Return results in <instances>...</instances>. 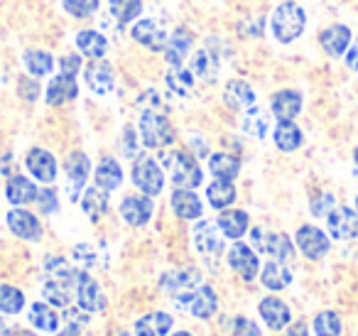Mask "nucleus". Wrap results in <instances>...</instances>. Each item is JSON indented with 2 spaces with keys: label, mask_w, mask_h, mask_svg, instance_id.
<instances>
[{
  "label": "nucleus",
  "mask_w": 358,
  "mask_h": 336,
  "mask_svg": "<svg viewBox=\"0 0 358 336\" xmlns=\"http://www.w3.org/2000/svg\"><path fill=\"white\" fill-rule=\"evenodd\" d=\"M159 164L162 169H167L169 179L177 189H196L204 182V169L199 164V158H194L189 150H162Z\"/></svg>",
  "instance_id": "f257e3e1"
},
{
  "label": "nucleus",
  "mask_w": 358,
  "mask_h": 336,
  "mask_svg": "<svg viewBox=\"0 0 358 336\" xmlns=\"http://www.w3.org/2000/svg\"><path fill=\"white\" fill-rule=\"evenodd\" d=\"M307 30V10L294 0H285L270 15V35L278 45H292Z\"/></svg>",
  "instance_id": "f03ea898"
},
{
  "label": "nucleus",
  "mask_w": 358,
  "mask_h": 336,
  "mask_svg": "<svg viewBox=\"0 0 358 336\" xmlns=\"http://www.w3.org/2000/svg\"><path fill=\"white\" fill-rule=\"evenodd\" d=\"M138 135L148 150H164L177 143V128L162 111H143L138 120Z\"/></svg>",
  "instance_id": "7ed1b4c3"
},
{
  "label": "nucleus",
  "mask_w": 358,
  "mask_h": 336,
  "mask_svg": "<svg viewBox=\"0 0 358 336\" xmlns=\"http://www.w3.org/2000/svg\"><path fill=\"white\" fill-rule=\"evenodd\" d=\"M133 184L140 189V194H148V197H159L164 189V169L162 164L157 162L150 155H138L133 160Z\"/></svg>",
  "instance_id": "20e7f679"
},
{
  "label": "nucleus",
  "mask_w": 358,
  "mask_h": 336,
  "mask_svg": "<svg viewBox=\"0 0 358 336\" xmlns=\"http://www.w3.org/2000/svg\"><path fill=\"white\" fill-rule=\"evenodd\" d=\"M174 300H177L179 309L196 316V319H211L219 309V295L211 285H199L194 290L185 292V295H177Z\"/></svg>",
  "instance_id": "39448f33"
},
{
  "label": "nucleus",
  "mask_w": 358,
  "mask_h": 336,
  "mask_svg": "<svg viewBox=\"0 0 358 336\" xmlns=\"http://www.w3.org/2000/svg\"><path fill=\"white\" fill-rule=\"evenodd\" d=\"M192 241H194L196 253L204 258H219L226 251V236L221 233L219 223L211 218H199L192 226Z\"/></svg>",
  "instance_id": "423d86ee"
},
{
  "label": "nucleus",
  "mask_w": 358,
  "mask_h": 336,
  "mask_svg": "<svg viewBox=\"0 0 358 336\" xmlns=\"http://www.w3.org/2000/svg\"><path fill=\"white\" fill-rule=\"evenodd\" d=\"M250 238H253V251L265 253V255L275 258V260H285L289 262L294 258V241L287 236V233H265L263 228H250Z\"/></svg>",
  "instance_id": "0eeeda50"
},
{
  "label": "nucleus",
  "mask_w": 358,
  "mask_h": 336,
  "mask_svg": "<svg viewBox=\"0 0 358 336\" xmlns=\"http://www.w3.org/2000/svg\"><path fill=\"white\" fill-rule=\"evenodd\" d=\"M130 40H133L135 45L145 47L148 52L159 55V52L164 50V45H167L169 32L157 18H140V20H135L133 25H130Z\"/></svg>",
  "instance_id": "6e6552de"
},
{
  "label": "nucleus",
  "mask_w": 358,
  "mask_h": 336,
  "mask_svg": "<svg viewBox=\"0 0 358 336\" xmlns=\"http://www.w3.org/2000/svg\"><path fill=\"white\" fill-rule=\"evenodd\" d=\"M64 174H66V194L71 202H79L81 192L86 189V182L91 177V160L81 150H71L64 160Z\"/></svg>",
  "instance_id": "1a4fd4ad"
},
{
  "label": "nucleus",
  "mask_w": 358,
  "mask_h": 336,
  "mask_svg": "<svg viewBox=\"0 0 358 336\" xmlns=\"http://www.w3.org/2000/svg\"><path fill=\"white\" fill-rule=\"evenodd\" d=\"M294 246L299 248V253H302L307 260H322V258L331 251V236H327L319 226L304 223V226H299L297 233H294Z\"/></svg>",
  "instance_id": "9d476101"
},
{
  "label": "nucleus",
  "mask_w": 358,
  "mask_h": 336,
  "mask_svg": "<svg viewBox=\"0 0 358 336\" xmlns=\"http://www.w3.org/2000/svg\"><path fill=\"white\" fill-rule=\"evenodd\" d=\"M226 260H229L231 270L245 282H253L260 272V260H258V253L253 251V246L243 241H236L234 246L226 251Z\"/></svg>",
  "instance_id": "9b49d317"
},
{
  "label": "nucleus",
  "mask_w": 358,
  "mask_h": 336,
  "mask_svg": "<svg viewBox=\"0 0 358 336\" xmlns=\"http://www.w3.org/2000/svg\"><path fill=\"white\" fill-rule=\"evenodd\" d=\"M6 221H8V231H10L15 238H20V241H30V243L42 241V233H45L42 221L32 211H27L25 206L10 209Z\"/></svg>",
  "instance_id": "f8f14e48"
},
{
  "label": "nucleus",
  "mask_w": 358,
  "mask_h": 336,
  "mask_svg": "<svg viewBox=\"0 0 358 336\" xmlns=\"http://www.w3.org/2000/svg\"><path fill=\"white\" fill-rule=\"evenodd\" d=\"M74 297L84 312H103L106 309V295L101 292V285L89 275L86 270H76V285Z\"/></svg>",
  "instance_id": "ddd939ff"
},
{
  "label": "nucleus",
  "mask_w": 358,
  "mask_h": 336,
  "mask_svg": "<svg viewBox=\"0 0 358 336\" xmlns=\"http://www.w3.org/2000/svg\"><path fill=\"white\" fill-rule=\"evenodd\" d=\"M194 50V35L189 27H177L174 32H169V40L162 50V59L167 66H185V62L192 57Z\"/></svg>",
  "instance_id": "4468645a"
},
{
  "label": "nucleus",
  "mask_w": 358,
  "mask_h": 336,
  "mask_svg": "<svg viewBox=\"0 0 358 336\" xmlns=\"http://www.w3.org/2000/svg\"><path fill=\"white\" fill-rule=\"evenodd\" d=\"M25 167L32 174V179L42 184H52L59 174V162L57 158L45 148H30L25 155Z\"/></svg>",
  "instance_id": "2eb2a0df"
},
{
  "label": "nucleus",
  "mask_w": 358,
  "mask_h": 336,
  "mask_svg": "<svg viewBox=\"0 0 358 336\" xmlns=\"http://www.w3.org/2000/svg\"><path fill=\"white\" fill-rule=\"evenodd\" d=\"M118 211L128 226L140 228V226H145V223H150V218H152L155 202L148 194H128V197H123V202H120Z\"/></svg>",
  "instance_id": "dca6fc26"
},
{
  "label": "nucleus",
  "mask_w": 358,
  "mask_h": 336,
  "mask_svg": "<svg viewBox=\"0 0 358 336\" xmlns=\"http://www.w3.org/2000/svg\"><path fill=\"white\" fill-rule=\"evenodd\" d=\"M84 81L94 96H108L115 86V69L106 59H91L84 66Z\"/></svg>",
  "instance_id": "f3484780"
},
{
  "label": "nucleus",
  "mask_w": 358,
  "mask_h": 336,
  "mask_svg": "<svg viewBox=\"0 0 358 336\" xmlns=\"http://www.w3.org/2000/svg\"><path fill=\"white\" fill-rule=\"evenodd\" d=\"M329 236L334 241H353L358 236V214L351 206H334L327 216Z\"/></svg>",
  "instance_id": "a211bd4d"
},
{
  "label": "nucleus",
  "mask_w": 358,
  "mask_h": 336,
  "mask_svg": "<svg viewBox=\"0 0 358 336\" xmlns=\"http://www.w3.org/2000/svg\"><path fill=\"white\" fill-rule=\"evenodd\" d=\"M199 285H201L199 267H174V270H167L159 277V290L172 297L185 295V292L194 290V287H199Z\"/></svg>",
  "instance_id": "6ab92c4d"
},
{
  "label": "nucleus",
  "mask_w": 358,
  "mask_h": 336,
  "mask_svg": "<svg viewBox=\"0 0 358 336\" xmlns=\"http://www.w3.org/2000/svg\"><path fill=\"white\" fill-rule=\"evenodd\" d=\"M353 42V32L348 25H341V22H334V25L324 27L319 32V47L327 57L331 59H338V57L346 55V50Z\"/></svg>",
  "instance_id": "aec40b11"
},
{
  "label": "nucleus",
  "mask_w": 358,
  "mask_h": 336,
  "mask_svg": "<svg viewBox=\"0 0 358 336\" xmlns=\"http://www.w3.org/2000/svg\"><path fill=\"white\" fill-rule=\"evenodd\" d=\"M79 96V81L74 76H66V74H57L50 79L45 89V104L50 108H59V106H66Z\"/></svg>",
  "instance_id": "412c9836"
},
{
  "label": "nucleus",
  "mask_w": 358,
  "mask_h": 336,
  "mask_svg": "<svg viewBox=\"0 0 358 336\" xmlns=\"http://www.w3.org/2000/svg\"><path fill=\"white\" fill-rule=\"evenodd\" d=\"M169 206H172L174 216L182 221H199L204 214V202L194 189H174L169 197Z\"/></svg>",
  "instance_id": "4be33fe9"
},
{
  "label": "nucleus",
  "mask_w": 358,
  "mask_h": 336,
  "mask_svg": "<svg viewBox=\"0 0 358 336\" xmlns=\"http://www.w3.org/2000/svg\"><path fill=\"white\" fill-rule=\"evenodd\" d=\"M74 285H76V272L74 277H45V282H42V297H45L47 304H55L59 309H64L74 300Z\"/></svg>",
  "instance_id": "5701e85b"
},
{
  "label": "nucleus",
  "mask_w": 358,
  "mask_h": 336,
  "mask_svg": "<svg viewBox=\"0 0 358 336\" xmlns=\"http://www.w3.org/2000/svg\"><path fill=\"white\" fill-rule=\"evenodd\" d=\"M302 94L297 89H280L270 96V113L278 120H294L302 113Z\"/></svg>",
  "instance_id": "b1692460"
},
{
  "label": "nucleus",
  "mask_w": 358,
  "mask_h": 336,
  "mask_svg": "<svg viewBox=\"0 0 358 336\" xmlns=\"http://www.w3.org/2000/svg\"><path fill=\"white\" fill-rule=\"evenodd\" d=\"M76 50H79L81 57L86 59H106L108 55V37H106L103 30H94V27H86V30H79L74 37Z\"/></svg>",
  "instance_id": "393cba45"
},
{
  "label": "nucleus",
  "mask_w": 358,
  "mask_h": 336,
  "mask_svg": "<svg viewBox=\"0 0 358 336\" xmlns=\"http://www.w3.org/2000/svg\"><path fill=\"white\" fill-rule=\"evenodd\" d=\"M221 99H224V104L229 106L234 113H243L250 106H255V89L245 79H231V81H226Z\"/></svg>",
  "instance_id": "a878e982"
},
{
  "label": "nucleus",
  "mask_w": 358,
  "mask_h": 336,
  "mask_svg": "<svg viewBox=\"0 0 358 336\" xmlns=\"http://www.w3.org/2000/svg\"><path fill=\"white\" fill-rule=\"evenodd\" d=\"M294 280V270L289 267V262L285 260H275L270 258L263 267H260V282L263 287H268L270 292H280L285 287H289Z\"/></svg>",
  "instance_id": "bb28decb"
},
{
  "label": "nucleus",
  "mask_w": 358,
  "mask_h": 336,
  "mask_svg": "<svg viewBox=\"0 0 358 336\" xmlns=\"http://www.w3.org/2000/svg\"><path fill=\"white\" fill-rule=\"evenodd\" d=\"M37 192L40 187L35 179L25 177V174H10L6 182V199L13 206H27V204L37 202Z\"/></svg>",
  "instance_id": "cd10ccee"
},
{
  "label": "nucleus",
  "mask_w": 358,
  "mask_h": 336,
  "mask_svg": "<svg viewBox=\"0 0 358 336\" xmlns=\"http://www.w3.org/2000/svg\"><path fill=\"white\" fill-rule=\"evenodd\" d=\"M216 223H219L221 233L226 238H231V241H241L250 231V216L243 209H224V211H219Z\"/></svg>",
  "instance_id": "c85d7f7f"
},
{
  "label": "nucleus",
  "mask_w": 358,
  "mask_h": 336,
  "mask_svg": "<svg viewBox=\"0 0 358 336\" xmlns=\"http://www.w3.org/2000/svg\"><path fill=\"white\" fill-rule=\"evenodd\" d=\"M22 66L30 76L35 79H47V76L55 71L57 59L50 50H42V47H30V50L22 52Z\"/></svg>",
  "instance_id": "c756f323"
},
{
  "label": "nucleus",
  "mask_w": 358,
  "mask_h": 336,
  "mask_svg": "<svg viewBox=\"0 0 358 336\" xmlns=\"http://www.w3.org/2000/svg\"><path fill=\"white\" fill-rule=\"evenodd\" d=\"M258 312H260V316H263L265 324H268V329H273V331L285 329V326L289 324V319H292V314H289V307L275 295L263 297V300H260V304H258Z\"/></svg>",
  "instance_id": "7c9ffc66"
},
{
  "label": "nucleus",
  "mask_w": 358,
  "mask_h": 336,
  "mask_svg": "<svg viewBox=\"0 0 358 336\" xmlns=\"http://www.w3.org/2000/svg\"><path fill=\"white\" fill-rule=\"evenodd\" d=\"M219 66H221L219 55H214L209 47H201V50H196L194 55H192V59H189L192 74L196 76V81H204V84H211V81H216Z\"/></svg>",
  "instance_id": "2f4dec72"
},
{
  "label": "nucleus",
  "mask_w": 358,
  "mask_h": 336,
  "mask_svg": "<svg viewBox=\"0 0 358 336\" xmlns=\"http://www.w3.org/2000/svg\"><path fill=\"white\" fill-rule=\"evenodd\" d=\"M94 184L106 192H115V189L123 184V167L115 158H101L99 164L94 169Z\"/></svg>",
  "instance_id": "473e14b6"
},
{
  "label": "nucleus",
  "mask_w": 358,
  "mask_h": 336,
  "mask_svg": "<svg viewBox=\"0 0 358 336\" xmlns=\"http://www.w3.org/2000/svg\"><path fill=\"white\" fill-rule=\"evenodd\" d=\"M174 326V319L167 312H148L135 321V334L138 336H167Z\"/></svg>",
  "instance_id": "72a5a7b5"
},
{
  "label": "nucleus",
  "mask_w": 358,
  "mask_h": 336,
  "mask_svg": "<svg viewBox=\"0 0 358 336\" xmlns=\"http://www.w3.org/2000/svg\"><path fill=\"white\" fill-rule=\"evenodd\" d=\"M273 140H275V148L282 150V153H294V150L302 148V128H299L294 120H278L273 130Z\"/></svg>",
  "instance_id": "f704fd0d"
},
{
  "label": "nucleus",
  "mask_w": 358,
  "mask_h": 336,
  "mask_svg": "<svg viewBox=\"0 0 358 336\" xmlns=\"http://www.w3.org/2000/svg\"><path fill=\"white\" fill-rule=\"evenodd\" d=\"M108 194L110 192H106V189H101V187H86L84 189V194H81V209H84V214L91 218V221H99V218H103L106 214H108V206H110V202H108Z\"/></svg>",
  "instance_id": "c9c22d12"
},
{
  "label": "nucleus",
  "mask_w": 358,
  "mask_h": 336,
  "mask_svg": "<svg viewBox=\"0 0 358 336\" xmlns=\"http://www.w3.org/2000/svg\"><path fill=\"white\" fill-rule=\"evenodd\" d=\"M164 84H167L169 94L179 96V99H187V96L194 94L196 76L192 74V69H185V66H169L167 76H164Z\"/></svg>",
  "instance_id": "e433bc0d"
},
{
  "label": "nucleus",
  "mask_w": 358,
  "mask_h": 336,
  "mask_svg": "<svg viewBox=\"0 0 358 336\" xmlns=\"http://www.w3.org/2000/svg\"><path fill=\"white\" fill-rule=\"evenodd\" d=\"M209 172L214 174V179H229V182H234L241 174V160L234 153H211Z\"/></svg>",
  "instance_id": "4c0bfd02"
},
{
  "label": "nucleus",
  "mask_w": 358,
  "mask_h": 336,
  "mask_svg": "<svg viewBox=\"0 0 358 336\" xmlns=\"http://www.w3.org/2000/svg\"><path fill=\"white\" fill-rule=\"evenodd\" d=\"M236 197H238V192H236L234 182H229V179H214L206 187V199H209V204L216 211H224V209L234 206Z\"/></svg>",
  "instance_id": "58836bf2"
},
{
  "label": "nucleus",
  "mask_w": 358,
  "mask_h": 336,
  "mask_svg": "<svg viewBox=\"0 0 358 336\" xmlns=\"http://www.w3.org/2000/svg\"><path fill=\"white\" fill-rule=\"evenodd\" d=\"M108 10L120 27H128L143 15V0H108Z\"/></svg>",
  "instance_id": "ea45409f"
},
{
  "label": "nucleus",
  "mask_w": 358,
  "mask_h": 336,
  "mask_svg": "<svg viewBox=\"0 0 358 336\" xmlns=\"http://www.w3.org/2000/svg\"><path fill=\"white\" fill-rule=\"evenodd\" d=\"M268 128H270V118L263 108L258 106H250L248 111H243V118H241V130L250 138H258L263 140L268 135Z\"/></svg>",
  "instance_id": "a19ab883"
},
{
  "label": "nucleus",
  "mask_w": 358,
  "mask_h": 336,
  "mask_svg": "<svg viewBox=\"0 0 358 336\" xmlns=\"http://www.w3.org/2000/svg\"><path fill=\"white\" fill-rule=\"evenodd\" d=\"M27 319H30V324L40 331H57L59 329V316H57V312L52 309L47 302H35V304L30 307Z\"/></svg>",
  "instance_id": "79ce46f5"
},
{
  "label": "nucleus",
  "mask_w": 358,
  "mask_h": 336,
  "mask_svg": "<svg viewBox=\"0 0 358 336\" xmlns=\"http://www.w3.org/2000/svg\"><path fill=\"white\" fill-rule=\"evenodd\" d=\"M101 0H62V10L71 20H89L99 13Z\"/></svg>",
  "instance_id": "37998d69"
},
{
  "label": "nucleus",
  "mask_w": 358,
  "mask_h": 336,
  "mask_svg": "<svg viewBox=\"0 0 358 336\" xmlns=\"http://www.w3.org/2000/svg\"><path fill=\"white\" fill-rule=\"evenodd\" d=\"M25 307V292L15 285H0V312L3 314H17Z\"/></svg>",
  "instance_id": "c03bdc74"
},
{
  "label": "nucleus",
  "mask_w": 358,
  "mask_h": 336,
  "mask_svg": "<svg viewBox=\"0 0 358 336\" xmlns=\"http://www.w3.org/2000/svg\"><path fill=\"white\" fill-rule=\"evenodd\" d=\"M341 316L336 312L327 309L314 316V334L317 336H341Z\"/></svg>",
  "instance_id": "a18cd8bd"
},
{
  "label": "nucleus",
  "mask_w": 358,
  "mask_h": 336,
  "mask_svg": "<svg viewBox=\"0 0 358 336\" xmlns=\"http://www.w3.org/2000/svg\"><path fill=\"white\" fill-rule=\"evenodd\" d=\"M118 148H120V155L128 160H135L140 155V135L133 125H125L123 133L118 138Z\"/></svg>",
  "instance_id": "49530a36"
},
{
  "label": "nucleus",
  "mask_w": 358,
  "mask_h": 336,
  "mask_svg": "<svg viewBox=\"0 0 358 336\" xmlns=\"http://www.w3.org/2000/svg\"><path fill=\"white\" fill-rule=\"evenodd\" d=\"M37 206H40L42 216H52L59 211V192L55 187H42L37 192Z\"/></svg>",
  "instance_id": "de8ad7c7"
},
{
  "label": "nucleus",
  "mask_w": 358,
  "mask_h": 336,
  "mask_svg": "<svg viewBox=\"0 0 358 336\" xmlns=\"http://www.w3.org/2000/svg\"><path fill=\"white\" fill-rule=\"evenodd\" d=\"M17 94H20V99L27 101V104H35L42 94L40 79H35V76H30V74H22L20 79H17Z\"/></svg>",
  "instance_id": "09e8293b"
},
{
  "label": "nucleus",
  "mask_w": 358,
  "mask_h": 336,
  "mask_svg": "<svg viewBox=\"0 0 358 336\" xmlns=\"http://www.w3.org/2000/svg\"><path fill=\"white\" fill-rule=\"evenodd\" d=\"M334 206H336V197L331 192H317V197L309 204V214L314 218H327Z\"/></svg>",
  "instance_id": "8fccbe9b"
},
{
  "label": "nucleus",
  "mask_w": 358,
  "mask_h": 336,
  "mask_svg": "<svg viewBox=\"0 0 358 336\" xmlns=\"http://www.w3.org/2000/svg\"><path fill=\"white\" fill-rule=\"evenodd\" d=\"M57 66H59V74H66V76H79L81 69H84V57L79 55V52H66V55L59 57V62H57Z\"/></svg>",
  "instance_id": "3c124183"
},
{
  "label": "nucleus",
  "mask_w": 358,
  "mask_h": 336,
  "mask_svg": "<svg viewBox=\"0 0 358 336\" xmlns=\"http://www.w3.org/2000/svg\"><path fill=\"white\" fill-rule=\"evenodd\" d=\"M138 106L143 111H162V113H167V104H164V99L155 89L143 91V94L138 96Z\"/></svg>",
  "instance_id": "603ef678"
},
{
  "label": "nucleus",
  "mask_w": 358,
  "mask_h": 336,
  "mask_svg": "<svg viewBox=\"0 0 358 336\" xmlns=\"http://www.w3.org/2000/svg\"><path fill=\"white\" fill-rule=\"evenodd\" d=\"M62 321H64L66 326H76V329H84L86 324H89V312H84L81 307H64L62 309Z\"/></svg>",
  "instance_id": "864d4df0"
},
{
  "label": "nucleus",
  "mask_w": 358,
  "mask_h": 336,
  "mask_svg": "<svg viewBox=\"0 0 358 336\" xmlns=\"http://www.w3.org/2000/svg\"><path fill=\"white\" fill-rule=\"evenodd\" d=\"M231 334L234 336H260V329L253 319H248V316H236V319L231 321Z\"/></svg>",
  "instance_id": "5fc2aeb1"
},
{
  "label": "nucleus",
  "mask_w": 358,
  "mask_h": 336,
  "mask_svg": "<svg viewBox=\"0 0 358 336\" xmlns=\"http://www.w3.org/2000/svg\"><path fill=\"white\" fill-rule=\"evenodd\" d=\"M74 258L84 267H94V262H96V253L91 251V246H86V243H79V246H74Z\"/></svg>",
  "instance_id": "6e6d98bb"
},
{
  "label": "nucleus",
  "mask_w": 358,
  "mask_h": 336,
  "mask_svg": "<svg viewBox=\"0 0 358 336\" xmlns=\"http://www.w3.org/2000/svg\"><path fill=\"white\" fill-rule=\"evenodd\" d=\"M343 62H346L348 69L356 71V74H358V37L351 42V47L346 50V55H343Z\"/></svg>",
  "instance_id": "4d7b16f0"
},
{
  "label": "nucleus",
  "mask_w": 358,
  "mask_h": 336,
  "mask_svg": "<svg viewBox=\"0 0 358 336\" xmlns=\"http://www.w3.org/2000/svg\"><path fill=\"white\" fill-rule=\"evenodd\" d=\"M194 158H209V145H206V140L201 138H192V150H189Z\"/></svg>",
  "instance_id": "13d9d810"
},
{
  "label": "nucleus",
  "mask_w": 358,
  "mask_h": 336,
  "mask_svg": "<svg viewBox=\"0 0 358 336\" xmlns=\"http://www.w3.org/2000/svg\"><path fill=\"white\" fill-rule=\"evenodd\" d=\"M285 336H309V331H307V326L302 324V321H297V324H292L287 329V334Z\"/></svg>",
  "instance_id": "bf43d9fd"
},
{
  "label": "nucleus",
  "mask_w": 358,
  "mask_h": 336,
  "mask_svg": "<svg viewBox=\"0 0 358 336\" xmlns=\"http://www.w3.org/2000/svg\"><path fill=\"white\" fill-rule=\"evenodd\" d=\"M13 334V329H10V324H8L3 316H0V336H10Z\"/></svg>",
  "instance_id": "052dcab7"
},
{
  "label": "nucleus",
  "mask_w": 358,
  "mask_h": 336,
  "mask_svg": "<svg viewBox=\"0 0 358 336\" xmlns=\"http://www.w3.org/2000/svg\"><path fill=\"white\" fill-rule=\"evenodd\" d=\"M81 329H76V326H66V329H62L57 336H79Z\"/></svg>",
  "instance_id": "680f3d73"
},
{
  "label": "nucleus",
  "mask_w": 358,
  "mask_h": 336,
  "mask_svg": "<svg viewBox=\"0 0 358 336\" xmlns=\"http://www.w3.org/2000/svg\"><path fill=\"white\" fill-rule=\"evenodd\" d=\"M10 336H35V334H30L27 329H13V334Z\"/></svg>",
  "instance_id": "e2e57ef3"
},
{
  "label": "nucleus",
  "mask_w": 358,
  "mask_h": 336,
  "mask_svg": "<svg viewBox=\"0 0 358 336\" xmlns=\"http://www.w3.org/2000/svg\"><path fill=\"white\" fill-rule=\"evenodd\" d=\"M172 336H192L189 331H177V334H172Z\"/></svg>",
  "instance_id": "0e129e2a"
},
{
  "label": "nucleus",
  "mask_w": 358,
  "mask_h": 336,
  "mask_svg": "<svg viewBox=\"0 0 358 336\" xmlns=\"http://www.w3.org/2000/svg\"><path fill=\"white\" fill-rule=\"evenodd\" d=\"M353 162H356V164H358V148H356V150H353Z\"/></svg>",
  "instance_id": "69168bd1"
},
{
  "label": "nucleus",
  "mask_w": 358,
  "mask_h": 336,
  "mask_svg": "<svg viewBox=\"0 0 358 336\" xmlns=\"http://www.w3.org/2000/svg\"><path fill=\"white\" fill-rule=\"evenodd\" d=\"M356 214H358V197H356Z\"/></svg>",
  "instance_id": "338daca9"
}]
</instances>
